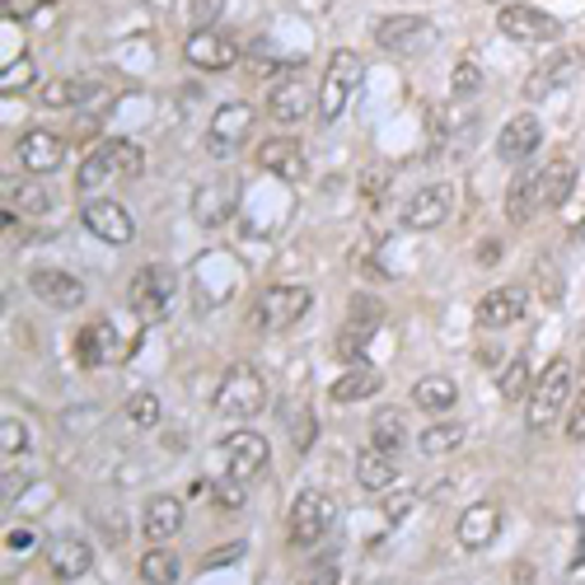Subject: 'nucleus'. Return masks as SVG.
Masks as SVG:
<instances>
[{"label":"nucleus","instance_id":"nucleus-53","mask_svg":"<svg viewBox=\"0 0 585 585\" xmlns=\"http://www.w3.org/2000/svg\"><path fill=\"white\" fill-rule=\"evenodd\" d=\"M492 6H502V10H506V6H515V0H492Z\"/></svg>","mask_w":585,"mask_h":585},{"label":"nucleus","instance_id":"nucleus-44","mask_svg":"<svg viewBox=\"0 0 585 585\" xmlns=\"http://www.w3.org/2000/svg\"><path fill=\"white\" fill-rule=\"evenodd\" d=\"M211 497L220 510H239L244 497H249V483H239V478H225V483H211Z\"/></svg>","mask_w":585,"mask_h":585},{"label":"nucleus","instance_id":"nucleus-14","mask_svg":"<svg viewBox=\"0 0 585 585\" xmlns=\"http://www.w3.org/2000/svg\"><path fill=\"white\" fill-rule=\"evenodd\" d=\"M449 207H455V188L449 184H426L417 188L408 201H403V225L408 230H440V225L449 220Z\"/></svg>","mask_w":585,"mask_h":585},{"label":"nucleus","instance_id":"nucleus-45","mask_svg":"<svg viewBox=\"0 0 585 585\" xmlns=\"http://www.w3.org/2000/svg\"><path fill=\"white\" fill-rule=\"evenodd\" d=\"M33 80V61L29 57H14V61H6V76H0V89H6V95H19V89H24Z\"/></svg>","mask_w":585,"mask_h":585},{"label":"nucleus","instance_id":"nucleus-15","mask_svg":"<svg viewBox=\"0 0 585 585\" xmlns=\"http://www.w3.org/2000/svg\"><path fill=\"white\" fill-rule=\"evenodd\" d=\"M497 29L510 42H557L562 38V19L548 10H534V6H506L497 14Z\"/></svg>","mask_w":585,"mask_h":585},{"label":"nucleus","instance_id":"nucleus-6","mask_svg":"<svg viewBox=\"0 0 585 585\" xmlns=\"http://www.w3.org/2000/svg\"><path fill=\"white\" fill-rule=\"evenodd\" d=\"M173 296H178V272L165 267V262L141 267V272L131 277V286H127V305H131V314H137L141 324H160L165 314L173 309Z\"/></svg>","mask_w":585,"mask_h":585},{"label":"nucleus","instance_id":"nucleus-16","mask_svg":"<svg viewBox=\"0 0 585 585\" xmlns=\"http://www.w3.org/2000/svg\"><path fill=\"white\" fill-rule=\"evenodd\" d=\"M184 61L197 66V71H230V66L239 61V42L235 38H225L216 29H192L184 38Z\"/></svg>","mask_w":585,"mask_h":585},{"label":"nucleus","instance_id":"nucleus-35","mask_svg":"<svg viewBox=\"0 0 585 585\" xmlns=\"http://www.w3.org/2000/svg\"><path fill=\"white\" fill-rule=\"evenodd\" d=\"M141 581L146 585H173L178 576H184V562H178V553H169L165 544H150V553L141 557Z\"/></svg>","mask_w":585,"mask_h":585},{"label":"nucleus","instance_id":"nucleus-27","mask_svg":"<svg viewBox=\"0 0 585 585\" xmlns=\"http://www.w3.org/2000/svg\"><path fill=\"white\" fill-rule=\"evenodd\" d=\"M534 216H544V211H538V169L520 165V173H515L510 188H506V220L510 225H529Z\"/></svg>","mask_w":585,"mask_h":585},{"label":"nucleus","instance_id":"nucleus-48","mask_svg":"<svg viewBox=\"0 0 585 585\" xmlns=\"http://www.w3.org/2000/svg\"><path fill=\"white\" fill-rule=\"evenodd\" d=\"M244 557V544H230V548H216L207 562H201V572H220V567H230V562Z\"/></svg>","mask_w":585,"mask_h":585},{"label":"nucleus","instance_id":"nucleus-7","mask_svg":"<svg viewBox=\"0 0 585 585\" xmlns=\"http://www.w3.org/2000/svg\"><path fill=\"white\" fill-rule=\"evenodd\" d=\"M309 309H314V290L309 286H267L262 296L254 300L249 324L258 333H286V328H296Z\"/></svg>","mask_w":585,"mask_h":585},{"label":"nucleus","instance_id":"nucleus-34","mask_svg":"<svg viewBox=\"0 0 585 585\" xmlns=\"http://www.w3.org/2000/svg\"><path fill=\"white\" fill-rule=\"evenodd\" d=\"M436 131H440V141L445 146H468V141H474V131H478V112L474 108H440L436 112Z\"/></svg>","mask_w":585,"mask_h":585},{"label":"nucleus","instance_id":"nucleus-20","mask_svg":"<svg viewBox=\"0 0 585 585\" xmlns=\"http://www.w3.org/2000/svg\"><path fill=\"white\" fill-rule=\"evenodd\" d=\"M525 314H529V286H520V281L487 290V296L478 300V324L483 328H510V324H520Z\"/></svg>","mask_w":585,"mask_h":585},{"label":"nucleus","instance_id":"nucleus-49","mask_svg":"<svg viewBox=\"0 0 585 585\" xmlns=\"http://www.w3.org/2000/svg\"><path fill=\"white\" fill-rule=\"evenodd\" d=\"M408 506H413V492H403V487H394L389 497H385V515H389V520H403Z\"/></svg>","mask_w":585,"mask_h":585},{"label":"nucleus","instance_id":"nucleus-19","mask_svg":"<svg viewBox=\"0 0 585 585\" xmlns=\"http://www.w3.org/2000/svg\"><path fill=\"white\" fill-rule=\"evenodd\" d=\"M538 146H544V122H538L534 112H515V118L502 127V137H497V160L529 165Z\"/></svg>","mask_w":585,"mask_h":585},{"label":"nucleus","instance_id":"nucleus-42","mask_svg":"<svg viewBox=\"0 0 585 585\" xmlns=\"http://www.w3.org/2000/svg\"><path fill=\"white\" fill-rule=\"evenodd\" d=\"M305 585H343V553H324V557L309 567Z\"/></svg>","mask_w":585,"mask_h":585},{"label":"nucleus","instance_id":"nucleus-43","mask_svg":"<svg viewBox=\"0 0 585 585\" xmlns=\"http://www.w3.org/2000/svg\"><path fill=\"white\" fill-rule=\"evenodd\" d=\"M286 422H290V440H296V449H309L314 445V413L309 408H286Z\"/></svg>","mask_w":585,"mask_h":585},{"label":"nucleus","instance_id":"nucleus-47","mask_svg":"<svg viewBox=\"0 0 585 585\" xmlns=\"http://www.w3.org/2000/svg\"><path fill=\"white\" fill-rule=\"evenodd\" d=\"M567 436L576 445L585 440V385H576V398H572V408H567Z\"/></svg>","mask_w":585,"mask_h":585},{"label":"nucleus","instance_id":"nucleus-5","mask_svg":"<svg viewBox=\"0 0 585 585\" xmlns=\"http://www.w3.org/2000/svg\"><path fill=\"white\" fill-rule=\"evenodd\" d=\"M262 408H267V379L249 361L225 370V379L216 385V413L230 422H254Z\"/></svg>","mask_w":585,"mask_h":585},{"label":"nucleus","instance_id":"nucleus-25","mask_svg":"<svg viewBox=\"0 0 585 585\" xmlns=\"http://www.w3.org/2000/svg\"><path fill=\"white\" fill-rule=\"evenodd\" d=\"M89 567H95V553H89L85 538L61 534V538H52V544H48V572H52L57 581H76V576H85Z\"/></svg>","mask_w":585,"mask_h":585},{"label":"nucleus","instance_id":"nucleus-9","mask_svg":"<svg viewBox=\"0 0 585 585\" xmlns=\"http://www.w3.org/2000/svg\"><path fill=\"white\" fill-rule=\"evenodd\" d=\"M254 127H258V112L249 103H239V99L220 103L207 122V155L211 160H235L239 146L254 137Z\"/></svg>","mask_w":585,"mask_h":585},{"label":"nucleus","instance_id":"nucleus-10","mask_svg":"<svg viewBox=\"0 0 585 585\" xmlns=\"http://www.w3.org/2000/svg\"><path fill=\"white\" fill-rule=\"evenodd\" d=\"M309 112H319V89H314L305 76L286 71L281 80L267 85V118L281 127H300Z\"/></svg>","mask_w":585,"mask_h":585},{"label":"nucleus","instance_id":"nucleus-38","mask_svg":"<svg viewBox=\"0 0 585 585\" xmlns=\"http://www.w3.org/2000/svg\"><path fill=\"white\" fill-rule=\"evenodd\" d=\"M483 66H478V57H459L455 61V71H449V89H455V99H474L478 89H483Z\"/></svg>","mask_w":585,"mask_h":585},{"label":"nucleus","instance_id":"nucleus-18","mask_svg":"<svg viewBox=\"0 0 585 585\" xmlns=\"http://www.w3.org/2000/svg\"><path fill=\"white\" fill-rule=\"evenodd\" d=\"M258 165L272 178H281V184H305L309 178V155L296 137H267L258 146Z\"/></svg>","mask_w":585,"mask_h":585},{"label":"nucleus","instance_id":"nucleus-52","mask_svg":"<svg viewBox=\"0 0 585 585\" xmlns=\"http://www.w3.org/2000/svg\"><path fill=\"white\" fill-rule=\"evenodd\" d=\"M576 385H585V356H581V370H576Z\"/></svg>","mask_w":585,"mask_h":585},{"label":"nucleus","instance_id":"nucleus-12","mask_svg":"<svg viewBox=\"0 0 585 585\" xmlns=\"http://www.w3.org/2000/svg\"><path fill=\"white\" fill-rule=\"evenodd\" d=\"M220 459H225V478H239V483H254L267 459H272V449L258 432H235L220 440Z\"/></svg>","mask_w":585,"mask_h":585},{"label":"nucleus","instance_id":"nucleus-37","mask_svg":"<svg viewBox=\"0 0 585 585\" xmlns=\"http://www.w3.org/2000/svg\"><path fill=\"white\" fill-rule=\"evenodd\" d=\"M529 379H534L529 351H515L510 361H506V370H502V398H506V403H520V398L529 394Z\"/></svg>","mask_w":585,"mask_h":585},{"label":"nucleus","instance_id":"nucleus-29","mask_svg":"<svg viewBox=\"0 0 585 585\" xmlns=\"http://www.w3.org/2000/svg\"><path fill=\"white\" fill-rule=\"evenodd\" d=\"M572 188H576V165L572 160H548L544 169H538V211L562 207V201L572 197Z\"/></svg>","mask_w":585,"mask_h":585},{"label":"nucleus","instance_id":"nucleus-32","mask_svg":"<svg viewBox=\"0 0 585 585\" xmlns=\"http://www.w3.org/2000/svg\"><path fill=\"white\" fill-rule=\"evenodd\" d=\"M413 403L422 413H449L459 403V385L449 375H426L413 385Z\"/></svg>","mask_w":585,"mask_h":585},{"label":"nucleus","instance_id":"nucleus-41","mask_svg":"<svg viewBox=\"0 0 585 585\" xmlns=\"http://www.w3.org/2000/svg\"><path fill=\"white\" fill-rule=\"evenodd\" d=\"M0 449H6V459H19L29 449V426L19 417H6L0 422Z\"/></svg>","mask_w":585,"mask_h":585},{"label":"nucleus","instance_id":"nucleus-17","mask_svg":"<svg viewBox=\"0 0 585 585\" xmlns=\"http://www.w3.org/2000/svg\"><path fill=\"white\" fill-rule=\"evenodd\" d=\"M29 290H33L38 305L61 309V314L85 305V281L71 277V272H61V267H33V272H29Z\"/></svg>","mask_w":585,"mask_h":585},{"label":"nucleus","instance_id":"nucleus-23","mask_svg":"<svg viewBox=\"0 0 585 585\" xmlns=\"http://www.w3.org/2000/svg\"><path fill=\"white\" fill-rule=\"evenodd\" d=\"M61 160H66V141L57 137V131H24L19 137V165H24L29 173H52V169H61Z\"/></svg>","mask_w":585,"mask_h":585},{"label":"nucleus","instance_id":"nucleus-11","mask_svg":"<svg viewBox=\"0 0 585 585\" xmlns=\"http://www.w3.org/2000/svg\"><path fill=\"white\" fill-rule=\"evenodd\" d=\"M76 351H80V366H85V370H99V366L127 361V356H131V343L118 333V324H112V319H95V324L80 333Z\"/></svg>","mask_w":585,"mask_h":585},{"label":"nucleus","instance_id":"nucleus-2","mask_svg":"<svg viewBox=\"0 0 585 585\" xmlns=\"http://www.w3.org/2000/svg\"><path fill=\"white\" fill-rule=\"evenodd\" d=\"M361 85H366V61H361V52L337 48V52L328 57V66H324V80H319V122H324V127L343 122V112L356 103Z\"/></svg>","mask_w":585,"mask_h":585},{"label":"nucleus","instance_id":"nucleus-3","mask_svg":"<svg viewBox=\"0 0 585 585\" xmlns=\"http://www.w3.org/2000/svg\"><path fill=\"white\" fill-rule=\"evenodd\" d=\"M572 366L562 361H548V370L534 379V389H529V408H525V422H529V436H548L553 426L562 422V413L572 408Z\"/></svg>","mask_w":585,"mask_h":585},{"label":"nucleus","instance_id":"nucleus-46","mask_svg":"<svg viewBox=\"0 0 585 585\" xmlns=\"http://www.w3.org/2000/svg\"><path fill=\"white\" fill-rule=\"evenodd\" d=\"M230 0H192L188 14H192V29H216V19L225 14Z\"/></svg>","mask_w":585,"mask_h":585},{"label":"nucleus","instance_id":"nucleus-40","mask_svg":"<svg viewBox=\"0 0 585 585\" xmlns=\"http://www.w3.org/2000/svg\"><path fill=\"white\" fill-rule=\"evenodd\" d=\"M57 207L52 192L42 188V184H14V211H24V216H48Z\"/></svg>","mask_w":585,"mask_h":585},{"label":"nucleus","instance_id":"nucleus-1","mask_svg":"<svg viewBox=\"0 0 585 585\" xmlns=\"http://www.w3.org/2000/svg\"><path fill=\"white\" fill-rule=\"evenodd\" d=\"M141 169H146L141 146L127 141V137H112V141L95 146V155H85V165L76 173V188L85 197V192H99V188H112V184H137Z\"/></svg>","mask_w":585,"mask_h":585},{"label":"nucleus","instance_id":"nucleus-24","mask_svg":"<svg viewBox=\"0 0 585 585\" xmlns=\"http://www.w3.org/2000/svg\"><path fill=\"white\" fill-rule=\"evenodd\" d=\"M235 184H225V178H211V184H201L192 192V216L197 225H207V230H216V225H225L235 216Z\"/></svg>","mask_w":585,"mask_h":585},{"label":"nucleus","instance_id":"nucleus-33","mask_svg":"<svg viewBox=\"0 0 585 585\" xmlns=\"http://www.w3.org/2000/svg\"><path fill=\"white\" fill-rule=\"evenodd\" d=\"M408 445V417L398 408H379L370 417V449H385V455H398Z\"/></svg>","mask_w":585,"mask_h":585},{"label":"nucleus","instance_id":"nucleus-36","mask_svg":"<svg viewBox=\"0 0 585 585\" xmlns=\"http://www.w3.org/2000/svg\"><path fill=\"white\" fill-rule=\"evenodd\" d=\"M464 445V426L459 422H436V426H426L422 432V440H417V449L426 459H440V455H449V449H459Z\"/></svg>","mask_w":585,"mask_h":585},{"label":"nucleus","instance_id":"nucleus-28","mask_svg":"<svg viewBox=\"0 0 585 585\" xmlns=\"http://www.w3.org/2000/svg\"><path fill=\"white\" fill-rule=\"evenodd\" d=\"M356 483H361L370 497H389L398 487V459L385 455V449H366V455L356 459Z\"/></svg>","mask_w":585,"mask_h":585},{"label":"nucleus","instance_id":"nucleus-4","mask_svg":"<svg viewBox=\"0 0 585 585\" xmlns=\"http://www.w3.org/2000/svg\"><path fill=\"white\" fill-rule=\"evenodd\" d=\"M337 520V502L328 497V492L319 487H305L296 502H290V515H286V544L296 548V553H309V548H319L328 529Z\"/></svg>","mask_w":585,"mask_h":585},{"label":"nucleus","instance_id":"nucleus-21","mask_svg":"<svg viewBox=\"0 0 585 585\" xmlns=\"http://www.w3.org/2000/svg\"><path fill=\"white\" fill-rule=\"evenodd\" d=\"M581 66H585V57H581L576 48H567V52H557V57H548L544 66H534V76L525 80V99H548L553 89H562V85H572V80L581 76Z\"/></svg>","mask_w":585,"mask_h":585},{"label":"nucleus","instance_id":"nucleus-13","mask_svg":"<svg viewBox=\"0 0 585 585\" xmlns=\"http://www.w3.org/2000/svg\"><path fill=\"white\" fill-rule=\"evenodd\" d=\"M80 220H85V230L95 239H103V244H131L137 239V220H131V211L122 207V201L89 197L80 207Z\"/></svg>","mask_w":585,"mask_h":585},{"label":"nucleus","instance_id":"nucleus-22","mask_svg":"<svg viewBox=\"0 0 585 585\" xmlns=\"http://www.w3.org/2000/svg\"><path fill=\"white\" fill-rule=\"evenodd\" d=\"M455 534H459V548L483 553L487 544H497V534H502V510H497V506H487V502L468 506V510L459 515Z\"/></svg>","mask_w":585,"mask_h":585},{"label":"nucleus","instance_id":"nucleus-31","mask_svg":"<svg viewBox=\"0 0 585 585\" xmlns=\"http://www.w3.org/2000/svg\"><path fill=\"white\" fill-rule=\"evenodd\" d=\"M95 95H99V85L95 80H80V76H61V80H48V85L38 89L42 108H85Z\"/></svg>","mask_w":585,"mask_h":585},{"label":"nucleus","instance_id":"nucleus-26","mask_svg":"<svg viewBox=\"0 0 585 585\" xmlns=\"http://www.w3.org/2000/svg\"><path fill=\"white\" fill-rule=\"evenodd\" d=\"M141 529L150 544H169V538L184 529V502L169 497V492H160V497H150L146 510H141Z\"/></svg>","mask_w":585,"mask_h":585},{"label":"nucleus","instance_id":"nucleus-30","mask_svg":"<svg viewBox=\"0 0 585 585\" xmlns=\"http://www.w3.org/2000/svg\"><path fill=\"white\" fill-rule=\"evenodd\" d=\"M379 389H385V375L379 370H370V366H351L343 379H333V389H328V398L333 403H366V398H375Z\"/></svg>","mask_w":585,"mask_h":585},{"label":"nucleus","instance_id":"nucleus-50","mask_svg":"<svg viewBox=\"0 0 585 585\" xmlns=\"http://www.w3.org/2000/svg\"><path fill=\"white\" fill-rule=\"evenodd\" d=\"M478 262H483V267L502 262V239H483V244H478Z\"/></svg>","mask_w":585,"mask_h":585},{"label":"nucleus","instance_id":"nucleus-51","mask_svg":"<svg viewBox=\"0 0 585 585\" xmlns=\"http://www.w3.org/2000/svg\"><path fill=\"white\" fill-rule=\"evenodd\" d=\"M0 10H6V19H24L33 10V0H0Z\"/></svg>","mask_w":585,"mask_h":585},{"label":"nucleus","instance_id":"nucleus-39","mask_svg":"<svg viewBox=\"0 0 585 585\" xmlns=\"http://www.w3.org/2000/svg\"><path fill=\"white\" fill-rule=\"evenodd\" d=\"M160 417H165L160 394L141 389V394H131V398H127V422H131V426H141V432H150V426H160Z\"/></svg>","mask_w":585,"mask_h":585},{"label":"nucleus","instance_id":"nucleus-8","mask_svg":"<svg viewBox=\"0 0 585 585\" xmlns=\"http://www.w3.org/2000/svg\"><path fill=\"white\" fill-rule=\"evenodd\" d=\"M375 48L389 57H422L436 48V24L422 14H385L375 19Z\"/></svg>","mask_w":585,"mask_h":585}]
</instances>
